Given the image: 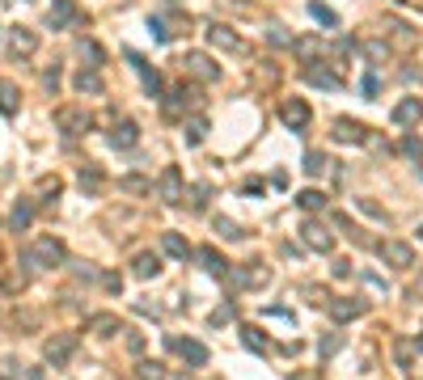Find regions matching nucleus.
<instances>
[{"instance_id": "24", "label": "nucleus", "mask_w": 423, "mask_h": 380, "mask_svg": "<svg viewBox=\"0 0 423 380\" xmlns=\"http://www.w3.org/2000/svg\"><path fill=\"white\" fill-rule=\"evenodd\" d=\"M131 271H136V279H153V275L161 271V258H157V254H136Z\"/></svg>"}, {"instance_id": "41", "label": "nucleus", "mask_w": 423, "mask_h": 380, "mask_svg": "<svg viewBox=\"0 0 423 380\" xmlns=\"http://www.w3.org/2000/svg\"><path fill=\"white\" fill-rule=\"evenodd\" d=\"M403 157H411V161H423V144L415 140V135H407V140H403Z\"/></svg>"}, {"instance_id": "23", "label": "nucleus", "mask_w": 423, "mask_h": 380, "mask_svg": "<svg viewBox=\"0 0 423 380\" xmlns=\"http://www.w3.org/2000/svg\"><path fill=\"white\" fill-rule=\"evenodd\" d=\"M136 140H140V127H136V123H119V127L110 131V144H114V148H131Z\"/></svg>"}, {"instance_id": "39", "label": "nucleus", "mask_w": 423, "mask_h": 380, "mask_svg": "<svg viewBox=\"0 0 423 380\" xmlns=\"http://www.w3.org/2000/svg\"><path fill=\"white\" fill-rule=\"evenodd\" d=\"M394 355H398V364H403V368H411V355H415V347H411L407 338H398V343H394Z\"/></svg>"}, {"instance_id": "5", "label": "nucleus", "mask_w": 423, "mask_h": 380, "mask_svg": "<svg viewBox=\"0 0 423 380\" xmlns=\"http://www.w3.org/2000/svg\"><path fill=\"white\" fill-rule=\"evenodd\" d=\"M326 313H330L335 326H347V321H356V317L364 313V300H356V296H330V300H326Z\"/></svg>"}, {"instance_id": "12", "label": "nucleus", "mask_w": 423, "mask_h": 380, "mask_svg": "<svg viewBox=\"0 0 423 380\" xmlns=\"http://www.w3.org/2000/svg\"><path fill=\"white\" fill-rule=\"evenodd\" d=\"M280 118H284L288 131H305V127H309V106H305L301 97H288V102L280 106Z\"/></svg>"}, {"instance_id": "29", "label": "nucleus", "mask_w": 423, "mask_h": 380, "mask_svg": "<svg viewBox=\"0 0 423 380\" xmlns=\"http://www.w3.org/2000/svg\"><path fill=\"white\" fill-rule=\"evenodd\" d=\"M305 76H309V80H314V85H326V89H339V85H343V80H339V76H335V72H330V68H309V72H305Z\"/></svg>"}, {"instance_id": "2", "label": "nucleus", "mask_w": 423, "mask_h": 380, "mask_svg": "<svg viewBox=\"0 0 423 380\" xmlns=\"http://www.w3.org/2000/svg\"><path fill=\"white\" fill-rule=\"evenodd\" d=\"M89 123H93V118H89L85 106H59V110H55V127H59L64 135H85Z\"/></svg>"}, {"instance_id": "34", "label": "nucleus", "mask_w": 423, "mask_h": 380, "mask_svg": "<svg viewBox=\"0 0 423 380\" xmlns=\"http://www.w3.org/2000/svg\"><path fill=\"white\" fill-rule=\"evenodd\" d=\"M216 233H220L225 241H242V237H246V233H242V228H237L229 216H216Z\"/></svg>"}, {"instance_id": "46", "label": "nucleus", "mask_w": 423, "mask_h": 380, "mask_svg": "<svg viewBox=\"0 0 423 380\" xmlns=\"http://www.w3.org/2000/svg\"><path fill=\"white\" fill-rule=\"evenodd\" d=\"M42 85H47V89L55 93V89H59V68H51V72H42Z\"/></svg>"}, {"instance_id": "17", "label": "nucleus", "mask_w": 423, "mask_h": 380, "mask_svg": "<svg viewBox=\"0 0 423 380\" xmlns=\"http://www.w3.org/2000/svg\"><path fill=\"white\" fill-rule=\"evenodd\" d=\"M127 59H131V68L140 72V80H144V93H148V97H157V93H161V76H157V68H148V63H144L136 51H127Z\"/></svg>"}, {"instance_id": "35", "label": "nucleus", "mask_w": 423, "mask_h": 380, "mask_svg": "<svg viewBox=\"0 0 423 380\" xmlns=\"http://www.w3.org/2000/svg\"><path fill=\"white\" fill-rule=\"evenodd\" d=\"M339 351H343V334H326V338L318 343V355H322V360H330V355H339Z\"/></svg>"}, {"instance_id": "45", "label": "nucleus", "mask_w": 423, "mask_h": 380, "mask_svg": "<svg viewBox=\"0 0 423 380\" xmlns=\"http://www.w3.org/2000/svg\"><path fill=\"white\" fill-rule=\"evenodd\" d=\"M267 38H271V42H275V47H284V42H288V47H292V38H288V34H284V30H280V25H271V34H267Z\"/></svg>"}, {"instance_id": "51", "label": "nucleus", "mask_w": 423, "mask_h": 380, "mask_svg": "<svg viewBox=\"0 0 423 380\" xmlns=\"http://www.w3.org/2000/svg\"><path fill=\"white\" fill-rule=\"evenodd\" d=\"M292 380H309V376H292Z\"/></svg>"}, {"instance_id": "10", "label": "nucleus", "mask_w": 423, "mask_h": 380, "mask_svg": "<svg viewBox=\"0 0 423 380\" xmlns=\"http://www.w3.org/2000/svg\"><path fill=\"white\" fill-rule=\"evenodd\" d=\"M225 279H229L233 288H267V283H271V271L254 262V266H242V271H229Z\"/></svg>"}, {"instance_id": "36", "label": "nucleus", "mask_w": 423, "mask_h": 380, "mask_svg": "<svg viewBox=\"0 0 423 380\" xmlns=\"http://www.w3.org/2000/svg\"><path fill=\"white\" fill-rule=\"evenodd\" d=\"M242 343H246L250 351H267V338H263V330H254V326L242 330Z\"/></svg>"}, {"instance_id": "16", "label": "nucleus", "mask_w": 423, "mask_h": 380, "mask_svg": "<svg viewBox=\"0 0 423 380\" xmlns=\"http://www.w3.org/2000/svg\"><path fill=\"white\" fill-rule=\"evenodd\" d=\"M335 140H339V144H364V140H369V127L356 123V118H339V123H335Z\"/></svg>"}, {"instance_id": "15", "label": "nucleus", "mask_w": 423, "mask_h": 380, "mask_svg": "<svg viewBox=\"0 0 423 380\" xmlns=\"http://www.w3.org/2000/svg\"><path fill=\"white\" fill-rule=\"evenodd\" d=\"M394 123H398V127H415V123H423V97H403V102L394 106Z\"/></svg>"}, {"instance_id": "32", "label": "nucleus", "mask_w": 423, "mask_h": 380, "mask_svg": "<svg viewBox=\"0 0 423 380\" xmlns=\"http://www.w3.org/2000/svg\"><path fill=\"white\" fill-rule=\"evenodd\" d=\"M292 51H297L301 59H314V55L322 51V38H297V42H292Z\"/></svg>"}, {"instance_id": "28", "label": "nucleus", "mask_w": 423, "mask_h": 380, "mask_svg": "<svg viewBox=\"0 0 423 380\" xmlns=\"http://www.w3.org/2000/svg\"><path fill=\"white\" fill-rule=\"evenodd\" d=\"M119 190H127V195H148V190H153V182H148V178H140V173H127V178H119Z\"/></svg>"}, {"instance_id": "9", "label": "nucleus", "mask_w": 423, "mask_h": 380, "mask_svg": "<svg viewBox=\"0 0 423 380\" xmlns=\"http://www.w3.org/2000/svg\"><path fill=\"white\" fill-rule=\"evenodd\" d=\"M186 25H191L186 13H169V17H153V21H148V34H153L157 42H169V38H174L178 30H186Z\"/></svg>"}, {"instance_id": "37", "label": "nucleus", "mask_w": 423, "mask_h": 380, "mask_svg": "<svg viewBox=\"0 0 423 380\" xmlns=\"http://www.w3.org/2000/svg\"><path fill=\"white\" fill-rule=\"evenodd\" d=\"M326 165H330V161H326L322 152H309V157H305V173H309V178H318V173H326Z\"/></svg>"}, {"instance_id": "33", "label": "nucleus", "mask_w": 423, "mask_h": 380, "mask_svg": "<svg viewBox=\"0 0 423 380\" xmlns=\"http://www.w3.org/2000/svg\"><path fill=\"white\" fill-rule=\"evenodd\" d=\"M186 199H191V212H203V207H208V199H212V186H191V190H186Z\"/></svg>"}, {"instance_id": "19", "label": "nucleus", "mask_w": 423, "mask_h": 380, "mask_svg": "<svg viewBox=\"0 0 423 380\" xmlns=\"http://www.w3.org/2000/svg\"><path fill=\"white\" fill-rule=\"evenodd\" d=\"M191 102H195V93H191L186 85H178V89L165 97V118H182V110H186Z\"/></svg>"}, {"instance_id": "43", "label": "nucleus", "mask_w": 423, "mask_h": 380, "mask_svg": "<svg viewBox=\"0 0 423 380\" xmlns=\"http://www.w3.org/2000/svg\"><path fill=\"white\" fill-rule=\"evenodd\" d=\"M233 317H237V313H233V305H220V309H216V313H212L208 321H212V326H229Z\"/></svg>"}, {"instance_id": "52", "label": "nucleus", "mask_w": 423, "mask_h": 380, "mask_svg": "<svg viewBox=\"0 0 423 380\" xmlns=\"http://www.w3.org/2000/svg\"><path fill=\"white\" fill-rule=\"evenodd\" d=\"M419 237H423V228H419Z\"/></svg>"}, {"instance_id": "26", "label": "nucleus", "mask_w": 423, "mask_h": 380, "mask_svg": "<svg viewBox=\"0 0 423 380\" xmlns=\"http://www.w3.org/2000/svg\"><path fill=\"white\" fill-rule=\"evenodd\" d=\"M30 220H34V203H25V199H21V203H17V207L8 212V224H13V228L21 233V228H30Z\"/></svg>"}, {"instance_id": "18", "label": "nucleus", "mask_w": 423, "mask_h": 380, "mask_svg": "<svg viewBox=\"0 0 423 380\" xmlns=\"http://www.w3.org/2000/svg\"><path fill=\"white\" fill-rule=\"evenodd\" d=\"M174 351H178L186 364H195V368H203V364H208V347H203V343H195V338H174Z\"/></svg>"}, {"instance_id": "48", "label": "nucleus", "mask_w": 423, "mask_h": 380, "mask_svg": "<svg viewBox=\"0 0 423 380\" xmlns=\"http://www.w3.org/2000/svg\"><path fill=\"white\" fill-rule=\"evenodd\" d=\"M102 283H106V288H110V292H123V279H119V275H106V279H102Z\"/></svg>"}, {"instance_id": "6", "label": "nucleus", "mask_w": 423, "mask_h": 380, "mask_svg": "<svg viewBox=\"0 0 423 380\" xmlns=\"http://www.w3.org/2000/svg\"><path fill=\"white\" fill-rule=\"evenodd\" d=\"M72 351H76V334H51L47 347H42V355H47L51 368H64L72 360Z\"/></svg>"}, {"instance_id": "30", "label": "nucleus", "mask_w": 423, "mask_h": 380, "mask_svg": "<svg viewBox=\"0 0 423 380\" xmlns=\"http://www.w3.org/2000/svg\"><path fill=\"white\" fill-rule=\"evenodd\" d=\"M297 203H301L305 212H322V207H326V195H322V190H301Z\"/></svg>"}, {"instance_id": "47", "label": "nucleus", "mask_w": 423, "mask_h": 380, "mask_svg": "<svg viewBox=\"0 0 423 380\" xmlns=\"http://www.w3.org/2000/svg\"><path fill=\"white\" fill-rule=\"evenodd\" d=\"M335 275H339V279H347V275H352V262H343V258H339V262H335Z\"/></svg>"}, {"instance_id": "44", "label": "nucleus", "mask_w": 423, "mask_h": 380, "mask_svg": "<svg viewBox=\"0 0 423 380\" xmlns=\"http://www.w3.org/2000/svg\"><path fill=\"white\" fill-rule=\"evenodd\" d=\"M38 195H51V199H55V195H59V178H42V182H38Z\"/></svg>"}, {"instance_id": "25", "label": "nucleus", "mask_w": 423, "mask_h": 380, "mask_svg": "<svg viewBox=\"0 0 423 380\" xmlns=\"http://www.w3.org/2000/svg\"><path fill=\"white\" fill-rule=\"evenodd\" d=\"M182 135H186V144H191V148H199V144L208 140V118H191V123L182 127Z\"/></svg>"}, {"instance_id": "4", "label": "nucleus", "mask_w": 423, "mask_h": 380, "mask_svg": "<svg viewBox=\"0 0 423 380\" xmlns=\"http://www.w3.org/2000/svg\"><path fill=\"white\" fill-rule=\"evenodd\" d=\"M377 254H381L386 266H394V271H411V266H415V250H411L407 241H394V237H390V241L377 245Z\"/></svg>"}, {"instance_id": "27", "label": "nucleus", "mask_w": 423, "mask_h": 380, "mask_svg": "<svg viewBox=\"0 0 423 380\" xmlns=\"http://www.w3.org/2000/svg\"><path fill=\"white\" fill-rule=\"evenodd\" d=\"M161 250H165L169 258H186V254H191V245H186L178 233H161Z\"/></svg>"}, {"instance_id": "11", "label": "nucleus", "mask_w": 423, "mask_h": 380, "mask_svg": "<svg viewBox=\"0 0 423 380\" xmlns=\"http://www.w3.org/2000/svg\"><path fill=\"white\" fill-rule=\"evenodd\" d=\"M208 42H212L216 51H229V55H242V51H246V42H242L229 25H220V21H216V25H208Z\"/></svg>"}, {"instance_id": "22", "label": "nucleus", "mask_w": 423, "mask_h": 380, "mask_svg": "<svg viewBox=\"0 0 423 380\" xmlns=\"http://www.w3.org/2000/svg\"><path fill=\"white\" fill-rule=\"evenodd\" d=\"M72 85H76V93H102V89H106V85H102V76H97L93 68H81Z\"/></svg>"}, {"instance_id": "42", "label": "nucleus", "mask_w": 423, "mask_h": 380, "mask_svg": "<svg viewBox=\"0 0 423 380\" xmlns=\"http://www.w3.org/2000/svg\"><path fill=\"white\" fill-rule=\"evenodd\" d=\"M309 13H314V17H318L322 25H339V17H335V13H330L326 4H309Z\"/></svg>"}, {"instance_id": "13", "label": "nucleus", "mask_w": 423, "mask_h": 380, "mask_svg": "<svg viewBox=\"0 0 423 380\" xmlns=\"http://www.w3.org/2000/svg\"><path fill=\"white\" fill-rule=\"evenodd\" d=\"M8 51H13V59H17V55H34V51H38V34H34L30 25H13V30H8Z\"/></svg>"}, {"instance_id": "49", "label": "nucleus", "mask_w": 423, "mask_h": 380, "mask_svg": "<svg viewBox=\"0 0 423 380\" xmlns=\"http://www.w3.org/2000/svg\"><path fill=\"white\" fill-rule=\"evenodd\" d=\"M127 347H131V351H140V347H144V338H140L136 330H127Z\"/></svg>"}, {"instance_id": "50", "label": "nucleus", "mask_w": 423, "mask_h": 380, "mask_svg": "<svg viewBox=\"0 0 423 380\" xmlns=\"http://www.w3.org/2000/svg\"><path fill=\"white\" fill-rule=\"evenodd\" d=\"M415 347H419V351H423V334H419V343H415Z\"/></svg>"}, {"instance_id": "8", "label": "nucleus", "mask_w": 423, "mask_h": 380, "mask_svg": "<svg viewBox=\"0 0 423 380\" xmlns=\"http://www.w3.org/2000/svg\"><path fill=\"white\" fill-rule=\"evenodd\" d=\"M81 21V8L72 4V0H51V8H47V25L51 30H68V25H76Z\"/></svg>"}, {"instance_id": "38", "label": "nucleus", "mask_w": 423, "mask_h": 380, "mask_svg": "<svg viewBox=\"0 0 423 380\" xmlns=\"http://www.w3.org/2000/svg\"><path fill=\"white\" fill-rule=\"evenodd\" d=\"M102 186V169H81V190H97Z\"/></svg>"}, {"instance_id": "20", "label": "nucleus", "mask_w": 423, "mask_h": 380, "mask_svg": "<svg viewBox=\"0 0 423 380\" xmlns=\"http://www.w3.org/2000/svg\"><path fill=\"white\" fill-rule=\"evenodd\" d=\"M17 106H21L17 85H13L8 76H0V114H17Z\"/></svg>"}, {"instance_id": "3", "label": "nucleus", "mask_w": 423, "mask_h": 380, "mask_svg": "<svg viewBox=\"0 0 423 380\" xmlns=\"http://www.w3.org/2000/svg\"><path fill=\"white\" fill-rule=\"evenodd\" d=\"M182 68H186V76H195V80H203V85L220 80V63H212V55H203V51H186Z\"/></svg>"}, {"instance_id": "7", "label": "nucleus", "mask_w": 423, "mask_h": 380, "mask_svg": "<svg viewBox=\"0 0 423 380\" xmlns=\"http://www.w3.org/2000/svg\"><path fill=\"white\" fill-rule=\"evenodd\" d=\"M301 241H305L309 250H318V254H330V250H335V237H330V228H326L322 220H305V224H301Z\"/></svg>"}, {"instance_id": "14", "label": "nucleus", "mask_w": 423, "mask_h": 380, "mask_svg": "<svg viewBox=\"0 0 423 380\" xmlns=\"http://www.w3.org/2000/svg\"><path fill=\"white\" fill-rule=\"evenodd\" d=\"M161 199H165V203H182V199H186V190H182V169H178V165H169V169L161 173Z\"/></svg>"}, {"instance_id": "1", "label": "nucleus", "mask_w": 423, "mask_h": 380, "mask_svg": "<svg viewBox=\"0 0 423 380\" xmlns=\"http://www.w3.org/2000/svg\"><path fill=\"white\" fill-rule=\"evenodd\" d=\"M64 241L59 237H38L30 250H25V266H34V271H42V266H59L64 262Z\"/></svg>"}, {"instance_id": "31", "label": "nucleus", "mask_w": 423, "mask_h": 380, "mask_svg": "<svg viewBox=\"0 0 423 380\" xmlns=\"http://www.w3.org/2000/svg\"><path fill=\"white\" fill-rule=\"evenodd\" d=\"M89 330H93V334H114V330H119V317L97 313V317H89Z\"/></svg>"}, {"instance_id": "40", "label": "nucleus", "mask_w": 423, "mask_h": 380, "mask_svg": "<svg viewBox=\"0 0 423 380\" xmlns=\"http://www.w3.org/2000/svg\"><path fill=\"white\" fill-rule=\"evenodd\" d=\"M140 380H165V368L153 364V360H144V364H140Z\"/></svg>"}, {"instance_id": "21", "label": "nucleus", "mask_w": 423, "mask_h": 380, "mask_svg": "<svg viewBox=\"0 0 423 380\" xmlns=\"http://www.w3.org/2000/svg\"><path fill=\"white\" fill-rule=\"evenodd\" d=\"M199 262H203V271H208V275H220V279L229 275V262H225L212 245H203V250H199Z\"/></svg>"}]
</instances>
